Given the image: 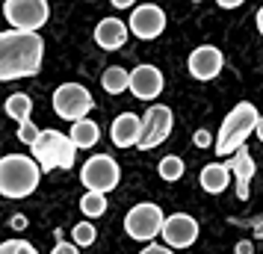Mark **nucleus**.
<instances>
[{"instance_id": "nucleus-16", "label": "nucleus", "mask_w": 263, "mask_h": 254, "mask_svg": "<svg viewBox=\"0 0 263 254\" xmlns=\"http://www.w3.org/2000/svg\"><path fill=\"white\" fill-rule=\"evenodd\" d=\"M228 169H231V174H234V181H237V198L239 201H246L249 198V183L251 178H254V160H251L249 148H239L234 157L228 160Z\"/></svg>"}, {"instance_id": "nucleus-26", "label": "nucleus", "mask_w": 263, "mask_h": 254, "mask_svg": "<svg viewBox=\"0 0 263 254\" xmlns=\"http://www.w3.org/2000/svg\"><path fill=\"white\" fill-rule=\"evenodd\" d=\"M192 142H195V148H210V142H213V133L210 130H195V136H192Z\"/></svg>"}, {"instance_id": "nucleus-2", "label": "nucleus", "mask_w": 263, "mask_h": 254, "mask_svg": "<svg viewBox=\"0 0 263 254\" xmlns=\"http://www.w3.org/2000/svg\"><path fill=\"white\" fill-rule=\"evenodd\" d=\"M42 181V166L27 154H6L0 160V195L18 201L39 189Z\"/></svg>"}, {"instance_id": "nucleus-24", "label": "nucleus", "mask_w": 263, "mask_h": 254, "mask_svg": "<svg viewBox=\"0 0 263 254\" xmlns=\"http://www.w3.org/2000/svg\"><path fill=\"white\" fill-rule=\"evenodd\" d=\"M0 254H39L27 240H6L0 245Z\"/></svg>"}, {"instance_id": "nucleus-21", "label": "nucleus", "mask_w": 263, "mask_h": 254, "mask_svg": "<svg viewBox=\"0 0 263 254\" xmlns=\"http://www.w3.org/2000/svg\"><path fill=\"white\" fill-rule=\"evenodd\" d=\"M80 210H83L86 219H98L107 213V195H98V192H86L80 198Z\"/></svg>"}, {"instance_id": "nucleus-3", "label": "nucleus", "mask_w": 263, "mask_h": 254, "mask_svg": "<svg viewBox=\"0 0 263 254\" xmlns=\"http://www.w3.org/2000/svg\"><path fill=\"white\" fill-rule=\"evenodd\" d=\"M257 124H260V112L254 104L249 101H239L237 107L231 109L219 127V136H216V154L222 157H234L239 148H246V139L249 133H257Z\"/></svg>"}, {"instance_id": "nucleus-25", "label": "nucleus", "mask_w": 263, "mask_h": 254, "mask_svg": "<svg viewBox=\"0 0 263 254\" xmlns=\"http://www.w3.org/2000/svg\"><path fill=\"white\" fill-rule=\"evenodd\" d=\"M39 136H42V130H39L33 121H27V124H18V139H21L24 145L33 148V145L39 142Z\"/></svg>"}, {"instance_id": "nucleus-20", "label": "nucleus", "mask_w": 263, "mask_h": 254, "mask_svg": "<svg viewBox=\"0 0 263 254\" xmlns=\"http://www.w3.org/2000/svg\"><path fill=\"white\" fill-rule=\"evenodd\" d=\"M30 112H33V97L30 95L15 92V95L6 97V115L15 119L18 124H27V121H30Z\"/></svg>"}, {"instance_id": "nucleus-34", "label": "nucleus", "mask_w": 263, "mask_h": 254, "mask_svg": "<svg viewBox=\"0 0 263 254\" xmlns=\"http://www.w3.org/2000/svg\"><path fill=\"white\" fill-rule=\"evenodd\" d=\"M254 233H257V237H263V219H257V222H254Z\"/></svg>"}, {"instance_id": "nucleus-33", "label": "nucleus", "mask_w": 263, "mask_h": 254, "mask_svg": "<svg viewBox=\"0 0 263 254\" xmlns=\"http://www.w3.org/2000/svg\"><path fill=\"white\" fill-rule=\"evenodd\" d=\"M257 30H260V36H263V6L257 9Z\"/></svg>"}, {"instance_id": "nucleus-9", "label": "nucleus", "mask_w": 263, "mask_h": 254, "mask_svg": "<svg viewBox=\"0 0 263 254\" xmlns=\"http://www.w3.org/2000/svg\"><path fill=\"white\" fill-rule=\"evenodd\" d=\"M172 127H175V115H172V109L166 104H154V107H148L142 119V139H139V151H151L157 148L160 142H166L168 133H172Z\"/></svg>"}, {"instance_id": "nucleus-8", "label": "nucleus", "mask_w": 263, "mask_h": 254, "mask_svg": "<svg viewBox=\"0 0 263 254\" xmlns=\"http://www.w3.org/2000/svg\"><path fill=\"white\" fill-rule=\"evenodd\" d=\"M92 109H95V101L89 95V89L80 86V83H62L60 89L53 92V112H57L60 119L71 121V124L89 119Z\"/></svg>"}, {"instance_id": "nucleus-15", "label": "nucleus", "mask_w": 263, "mask_h": 254, "mask_svg": "<svg viewBox=\"0 0 263 254\" xmlns=\"http://www.w3.org/2000/svg\"><path fill=\"white\" fill-rule=\"evenodd\" d=\"M127 33H130V27L109 15V18H101V21H98L95 42H98V48H104V50H119V48H124Z\"/></svg>"}, {"instance_id": "nucleus-30", "label": "nucleus", "mask_w": 263, "mask_h": 254, "mask_svg": "<svg viewBox=\"0 0 263 254\" xmlns=\"http://www.w3.org/2000/svg\"><path fill=\"white\" fill-rule=\"evenodd\" d=\"M234 251H237V254H254V245H251L249 240H239V242H237V248H234Z\"/></svg>"}, {"instance_id": "nucleus-13", "label": "nucleus", "mask_w": 263, "mask_h": 254, "mask_svg": "<svg viewBox=\"0 0 263 254\" xmlns=\"http://www.w3.org/2000/svg\"><path fill=\"white\" fill-rule=\"evenodd\" d=\"M130 92L139 101H154L163 92V74L157 65H136L130 71Z\"/></svg>"}, {"instance_id": "nucleus-5", "label": "nucleus", "mask_w": 263, "mask_h": 254, "mask_svg": "<svg viewBox=\"0 0 263 254\" xmlns=\"http://www.w3.org/2000/svg\"><path fill=\"white\" fill-rule=\"evenodd\" d=\"M163 228H166V216H163V210L151 201H142V204H136L127 210V216H124V230H127V237L130 240H139V242H148L154 237H163Z\"/></svg>"}, {"instance_id": "nucleus-19", "label": "nucleus", "mask_w": 263, "mask_h": 254, "mask_svg": "<svg viewBox=\"0 0 263 254\" xmlns=\"http://www.w3.org/2000/svg\"><path fill=\"white\" fill-rule=\"evenodd\" d=\"M101 86L107 95H121L130 89V71H124L121 65H109L107 71L101 74Z\"/></svg>"}, {"instance_id": "nucleus-22", "label": "nucleus", "mask_w": 263, "mask_h": 254, "mask_svg": "<svg viewBox=\"0 0 263 254\" xmlns=\"http://www.w3.org/2000/svg\"><path fill=\"white\" fill-rule=\"evenodd\" d=\"M157 174H160L166 183L180 181V178H183V160L175 157V154H172V157H163L160 160V166H157Z\"/></svg>"}, {"instance_id": "nucleus-23", "label": "nucleus", "mask_w": 263, "mask_h": 254, "mask_svg": "<svg viewBox=\"0 0 263 254\" xmlns=\"http://www.w3.org/2000/svg\"><path fill=\"white\" fill-rule=\"evenodd\" d=\"M98 240V230L92 222H80V225H74L71 228V242L77 248H86V245H95Z\"/></svg>"}, {"instance_id": "nucleus-17", "label": "nucleus", "mask_w": 263, "mask_h": 254, "mask_svg": "<svg viewBox=\"0 0 263 254\" xmlns=\"http://www.w3.org/2000/svg\"><path fill=\"white\" fill-rule=\"evenodd\" d=\"M231 169H228V163H210V166H204L201 169V189L210 195H219L225 192L228 186H231Z\"/></svg>"}, {"instance_id": "nucleus-6", "label": "nucleus", "mask_w": 263, "mask_h": 254, "mask_svg": "<svg viewBox=\"0 0 263 254\" xmlns=\"http://www.w3.org/2000/svg\"><path fill=\"white\" fill-rule=\"evenodd\" d=\"M3 15L12 30L21 33H39L42 27L48 24L50 18V6L48 0H6L3 3Z\"/></svg>"}, {"instance_id": "nucleus-31", "label": "nucleus", "mask_w": 263, "mask_h": 254, "mask_svg": "<svg viewBox=\"0 0 263 254\" xmlns=\"http://www.w3.org/2000/svg\"><path fill=\"white\" fill-rule=\"evenodd\" d=\"M112 6H116V9H136L130 0H112Z\"/></svg>"}, {"instance_id": "nucleus-18", "label": "nucleus", "mask_w": 263, "mask_h": 254, "mask_svg": "<svg viewBox=\"0 0 263 254\" xmlns=\"http://www.w3.org/2000/svg\"><path fill=\"white\" fill-rule=\"evenodd\" d=\"M68 136H71L77 151L80 148H95L98 139H101V127H98L95 119H83V121H77V124H71V133Z\"/></svg>"}, {"instance_id": "nucleus-12", "label": "nucleus", "mask_w": 263, "mask_h": 254, "mask_svg": "<svg viewBox=\"0 0 263 254\" xmlns=\"http://www.w3.org/2000/svg\"><path fill=\"white\" fill-rule=\"evenodd\" d=\"M186 68H190V74L195 80H213V77H219V71L225 68V56H222V50L213 48V45H201V48H195L190 53Z\"/></svg>"}, {"instance_id": "nucleus-1", "label": "nucleus", "mask_w": 263, "mask_h": 254, "mask_svg": "<svg viewBox=\"0 0 263 254\" xmlns=\"http://www.w3.org/2000/svg\"><path fill=\"white\" fill-rule=\"evenodd\" d=\"M42 56H45V38L39 33H21V30L0 33V80L3 83L39 74Z\"/></svg>"}, {"instance_id": "nucleus-35", "label": "nucleus", "mask_w": 263, "mask_h": 254, "mask_svg": "<svg viewBox=\"0 0 263 254\" xmlns=\"http://www.w3.org/2000/svg\"><path fill=\"white\" fill-rule=\"evenodd\" d=\"M254 136H257V139L263 142V115H260V124H257V133H254Z\"/></svg>"}, {"instance_id": "nucleus-7", "label": "nucleus", "mask_w": 263, "mask_h": 254, "mask_svg": "<svg viewBox=\"0 0 263 254\" xmlns=\"http://www.w3.org/2000/svg\"><path fill=\"white\" fill-rule=\"evenodd\" d=\"M80 181L89 192H98V195H107L112 192L121 181V169L119 163L109 157V154H95L83 163L80 169Z\"/></svg>"}, {"instance_id": "nucleus-27", "label": "nucleus", "mask_w": 263, "mask_h": 254, "mask_svg": "<svg viewBox=\"0 0 263 254\" xmlns=\"http://www.w3.org/2000/svg\"><path fill=\"white\" fill-rule=\"evenodd\" d=\"M50 254H80V248L74 245V242H65V240H60L57 245H53V251Z\"/></svg>"}, {"instance_id": "nucleus-32", "label": "nucleus", "mask_w": 263, "mask_h": 254, "mask_svg": "<svg viewBox=\"0 0 263 254\" xmlns=\"http://www.w3.org/2000/svg\"><path fill=\"white\" fill-rule=\"evenodd\" d=\"M219 6H222V9H237V6H239V0H222Z\"/></svg>"}, {"instance_id": "nucleus-10", "label": "nucleus", "mask_w": 263, "mask_h": 254, "mask_svg": "<svg viewBox=\"0 0 263 254\" xmlns=\"http://www.w3.org/2000/svg\"><path fill=\"white\" fill-rule=\"evenodd\" d=\"M127 27H130V33L136 38L151 42V38H157L163 30H166V12H163L157 3H139V6L130 12Z\"/></svg>"}, {"instance_id": "nucleus-29", "label": "nucleus", "mask_w": 263, "mask_h": 254, "mask_svg": "<svg viewBox=\"0 0 263 254\" xmlns=\"http://www.w3.org/2000/svg\"><path fill=\"white\" fill-rule=\"evenodd\" d=\"M9 225H12L15 230H24L27 225H30V222H27V216H21V213H18V216H12V219H9Z\"/></svg>"}, {"instance_id": "nucleus-14", "label": "nucleus", "mask_w": 263, "mask_h": 254, "mask_svg": "<svg viewBox=\"0 0 263 254\" xmlns=\"http://www.w3.org/2000/svg\"><path fill=\"white\" fill-rule=\"evenodd\" d=\"M109 139L116 148H139V139H142V119L133 115V112H121L116 115L112 127H109Z\"/></svg>"}, {"instance_id": "nucleus-4", "label": "nucleus", "mask_w": 263, "mask_h": 254, "mask_svg": "<svg viewBox=\"0 0 263 254\" xmlns=\"http://www.w3.org/2000/svg\"><path fill=\"white\" fill-rule=\"evenodd\" d=\"M33 160H36L42 171H53V169H71L77 160V148H74L71 136L60 133V130H42L39 142L33 148Z\"/></svg>"}, {"instance_id": "nucleus-11", "label": "nucleus", "mask_w": 263, "mask_h": 254, "mask_svg": "<svg viewBox=\"0 0 263 254\" xmlns=\"http://www.w3.org/2000/svg\"><path fill=\"white\" fill-rule=\"evenodd\" d=\"M198 240V222L190 213H172L163 228V245L168 248H190Z\"/></svg>"}, {"instance_id": "nucleus-28", "label": "nucleus", "mask_w": 263, "mask_h": 254, "mask_svg": "<svg viewBox=\"0 0 263 254\" xmlns=\"http://www.w3.org/2000/svg\"><path fill=\"white\" fill-rule=\"evenodd\" d=\"M139 254H175V251H172L168 245H160V242H151V245H145V248H142Z\"/></svg>"}]
</instances>
